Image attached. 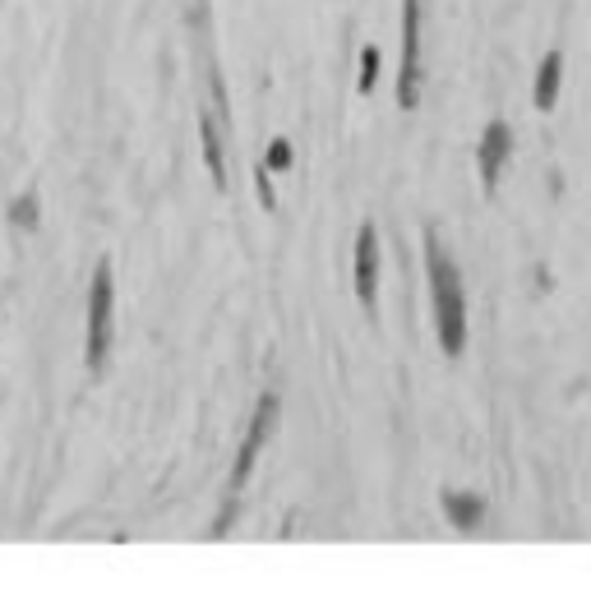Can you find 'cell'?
Instances as JSON below:
<instances>
[{"instance_id":"cell-1","label":"cell","mask_w":591,"mask_h":595,"mask_svg":"<svg viewBox=\"0 0 591 595\" xmlns=\"http://www.w3.org/2000/svg\"><path fill=\"white\" fill-rule=\"evenodd\" d=\"M425 268H430V291H435V319H439V337H444V351L458 356L462 342H467V300H462V277L458 268L448 263V254L439 250V240H425Z\"/></svg>"},{"instance_id":"cell-2","label":"cell","mask_w":591,"mask_h":595,"mask_svg":"<svg viewBox=\"0 0 591 595\" xmlns=\"http://www.w3.org/2000/svg\"><path fill=\"white\" fill-rule=\"evenodd\" d=\"M111 268L102 263L97 268V282H93V296H88V365L102 369L107 360V346H111Z\"/></svg>"},{"instance_id":"cell-3","label":"cell","mask_w":591,"mask_h":595,"mask_svg":"<svg viewBox=\"0 0 591 595\" xmlns=\"http://www.w3.org/2000/svg\"><path fill=\"white\" fill-rule=\"evenodd\" d=\"M421 79V0H407V56H402V102H416Z\"/></svg>"},{"instance_id":"cell-4","label":"cell","mask_w":591,"mask_h":595,"mask_svg":"<svg viewBox=\"0 0 591 595\" xmlns=\"http://www.w3.org/2000/svg\"><path fill=\"white\" fill-rule=\"evenodd\" d=\"M508 157V125H490L485 130V148H481V176H485V190L499 180V167Z\"/></svg>"},{"instance_id":"cell-5","label":"cell","mask_w":591,"mask_h":595,"mask_svg":"<svg viewBox=\"0 0 591 595\" xmlns=\"http://www.w3.org/2000/svg\"><path fill=\"white\" fill-rule=\"evenodd\" d=\"M374 263H379V254H374V231L365 227L361 250H356V291H361L365 305H374Z\"/></svg>"},{"instance_id":"cell-6","label":"cell","mask_w":591,"mask_h":595,"mask_svg":"<svg viewBox=\"0 0 591 595\" xmlns=\"http://www.w3.org/2000/svg\"><path fill=\"white\" fill-rule=\"evenodd\" d=\"M273 420H278V402L268 397V402H264V411H259V420H254V429H250V443H245V457H241V462H236V480H245V471H250L254 453L264 448V439H268V429H273Z\"/></svg>"},{"instance_id":"cell-7","label":"cell","mask_w":591,"mask_h":595,"mask_svg":"<svg viewBox=\"0 0 591 595\" xmlns=\"http://www.w3.org/2000/svg\"><path fill=\"white\" fill-rule=\"evenodd\" d=\"M555 88H559V56H550L541 65V84H536V107H555Z\"/></svg>"}]
</instances>
